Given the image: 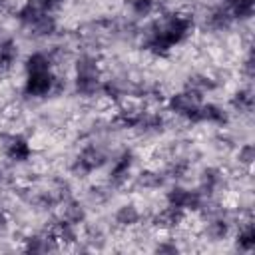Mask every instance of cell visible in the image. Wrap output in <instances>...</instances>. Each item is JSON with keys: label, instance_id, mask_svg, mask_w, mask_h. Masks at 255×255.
<instances>
[{"label": "cell", "instance_id": "20", "mask_svg": "<svg viewBox=\"0 0 255 255\" xmlns=\"http://www.w3.org/2000/svg\"><path fill=\"white\" fill-rule=\"evenodd\" d=\"M161 183H163V177L157 171H143L139 175V185H143V187L153 189V187H159Z\"/></svg>", "mask_w": 255, "mask_h": 255}, {"label": "cell", "instance_id": "24", "mask_svg": "<svg viewBox=\"0 0 255 255\" xmlns=\"http://www.w3.org/2000/svg\"><path fill=\"white\" fill-rule=\"evenodd\" d=\"M155 251H167V253H173V251H177V247H175V245H165V243H163V245H157Z\"/></svg>", "mask_w": 255, "mask_h": 255}, {"label": "cell", "instance_id": "21", "mask_svg": "<svg viewBox=\"0 0 255 255\" xmlns=\"http://www.w3.org/2000/svg\"><path fill=\"white\" fill-rule=\"evenodd\" d=\"M225 233H227V223L221 221V219L211 221V223L207 225V235H209L211 239H223Z\"/></svg>", "mask_w": 255, "mask_h": 255}, {"label": "cell", "instance_id": "2", "mask_svg": "<svg viewBox=\"0 0 255 255\" xmlns=\"http://www.w3.org/2000/svg\"><path fill=\"white\" fill-rule=\"evenodd\" d=\"M201 106V94L185 90L179 94H173L169 98V110L177 116H183L187 120H191V116L195 114V110Z\"/></svg>", "mask_w": 255, "mask_h": 255}, {"label": "cell", "instance_id": "15", "mask_svg": "<svg viewBox=\"0 0 255 255\" xmlns=\"http://www.w3.org/2000/svg\"><path fill=\"white\" fill-rule=\"evenodd\" d=\"M137 221H139V211H137L135 205H122L116 211V223L122 225V227H129Z\"/></svg>", "mask_w": 255, "mask_h": 255}, {"label": "cell", "instance_id": "23", "mask_svg": "<svg viewBox=\"0 0 255 255\" xmlns=\"http://www.w3.org/2000/svg\"><path fill=\"white\" fill-rule=\"evenodd\" d=\"M253 155H255V149H253L251 143H247V145H243V147L239 149V161L245 163V165H249V163L253 161Z\"/></svg>", "mask_w": 255, "mask_h": 255}, {"label": "cell", "instance_id": "7", "mask_svg": "<svg viewBox=\"0 0 255 255\" xmlns=\"http://www.w3.org/2000/svg\"><path fill=\"white\" fill-rule=\"evenodd\" d=\"M131 151H124L112 165V171H110V177H112V183L116 185H122L128 175H129V169H131Z\"/></svg>", "mask_w": 255, "mask_h": 255}, {"label": "cell", "instance_id": "3", "mask_svg": "<svg viewBox=\"0 0 255 255\" xmlns=\"http://www.w3.org/2000/svg\"><path fill=\"white\" fill-rule=\"evenodd\" d=\"M56 86V78L52 76V72H34L28 74L26 84H24V92L28 96H46L48 92H52Z\"/></svg>", "mask_w": 255, "mask_h": 255}, {"label": "cell", "instance_id": "5", "mask_svg": "<svg viewBox=\"0 0 255 255\" xmlns=\"http://www.w3.org/2000/svg\"><path fill=\"white\" fill-rule=\"evenodd\" d=\"M106 161V155L102 149H98L96 145H88L76 159V165H74V171L76 173H90L94 169H98L102 163Z\"/></svg>", "mask_w": 255, "mask_h": 255}, {"label": "cell", "instance_id": "19", "mask_svg": "<svg viewBox=\"0 0 255 255\" xmlns=\"http://www.w3.org/2000/svg\"><path fill=\"white\" fill-rule=\"evenodd\" d=\"M237 241H239V247L245 249V251H251L253 245H255V231L251 225H247L239 235H237Z\"/></svg>", "mask_w": 255, "mask_h": 255}, {"label": "cell", "instance_id": "10", "mask_svg": "<svg viewBox=\"0 0 255 255\" xmlns=\"http://www.w3.org/2000/svg\"><path fill=\"white\" fill-rule=\"evenodd\" d=\"M76 78H100V66L94 56H80L76 62Z\"/></svg>", "mask_w": 255, "mask_h": 255}, {"label": "cell", "instance_id": "14", "mask_svg": "<svg viewBox=\"0 0 255 255\" xmlns=\"http://www.w3.org/2000/svg\"><path fill=\"white\" fill-rule=\"evenodd\" d=\"M18 58V46L14 40L0 42V68H10Z\"/></svg>", "mask_w": 255, "mask_h": 255}, {"label": "cell", "instance_id": "1", "mask_svg": "<svg viewBox=\"0 0 255 255\" xmlns=\"http://www.w3.org/2000/svg\"><path fill=\"white\" fill-rule=\"evenodd\" d=\"M151 30L157 32L169 46H173V44H179L189 34V20L179 14H167L159 22H155Z\"/></svg>", "mask_w": 255, "mask_h": 255}, {"label": "cell", "instance_id": "16", "mask_svg": "<svg viewBox=\"0 0 255 255\" xmlns=\"http://www.w3.org/2000/svg\"><path fill=\"white\" fill-rule=\"evenodd\" d=\"M213 88H215V82L205 78V76H193V78H189V84H187V90L197 92V94H203V92L213 90Z\"/></svg>", "mask_w": 255, "mask_h": 255}, {"label": "cell", "instance_id": "4", "mask_svg": "<svg viewBox=\"0 0 255 255\" xmlns=\"http://www.w3.org/2000/svg\"><path fill=\"white\" fill-rule=\"evenodd\" d=\"M201 193L199 191H189L183 187H173L171 191H167V203L171 207H177L181 211L185 209H199L201 205Z\"/></svg>", "mask_w": 255, "mask_h": 255}, {"label": "cell", "instance_id": "13", "mask_svg": "<svg viewBox=\"0 0 255 255\" xmlns=\"http://www.w3.org/2000/svg\"><path fill=\"white\" fill-rule=\"evenodd\" d=\"M50 66H52L50 56H46L42 52H34L32 56L26 58V72L28 74H34V72H50Z\"/></svg>", "mask_w": 255, "mask_h": 255}, {"label": "cell", "instance_id": "6", "mask_svg": "<svg viewBox=\"0 0 255 255\" xmlns=\"http://www.w3.org/2000/svg\"><path fill=\"white\" fill-rule=\"evenodd\" d=\"M2 147H4V153L8 155V159H12V161H26L32 153L30 143L20 135H6Z\"/></svg>", "mask_w": 255, "mask_h": 255}, {"label": "cell", "instance_id": "11", "mask_svg": "<svg viewBox=\"0 0 255 255\" xmlns=\"http://www.w3.org/2000/svg\"><path fill=\"white\" fill-rule=\"evenodd\" d=\"M84 217H86V211L78 201H72V199L64 201V205H62V221H66L70 225H78V223L84 221Z\"/></svg>", "mask_w": 255, "mask_h": 255}, {"label": "cell", "instance_id": "25", "mask_svg": "<svg viewBox=\"0 0 255 255\" xmlns=\"http://www.w3.org/2000/svg\"><path fill=\"white\" fill-rule=\"evenodd\" d=\"M0 179H2V165H0Z\"/></svg>", "mask_w": 255, "mask_h": 255}, {"label": "cell", "instance_id": "17", "mask_svg": "<svg viewBox=\"0 0 255 255\" xmlns=\"http://www.w3.org/2000/svg\"><path fill=\"white\" fill-rule=\"evenodd\" d=\"M219 183H221V175H219L217 169H207L203 173V177H201V189L205 193H211Z\"/></svg>", "mask_w": 255, "mask_h": 255}, {"label": "cell", "instance_id": "22", "mask_svg": "<svg viewBox=\"0 0 255 255\" xmlns=\"http://www.w3.org/2000/svg\"><path fill=\"white\" fill-rule=\"evenodd\" d=\"M251 104H253L251 92H237L233 98V106L239 110H251Z\"/></svg>", "mask_w": 255, "mask_h": 255}, {"label": "cell", "instance_id": "12", "mask_svg": "<svg viewBox=\"0 0 255 255\" xmlns=\"http://www.w3.org/2000/svg\"><path fill=\"white\" fill-rule=\"evenodd\" d=\"M225 10L229 12L231 18L245 20L253 14V0H227Z\"/></svg>", "mask_w": 255, "mask_h": 255}, {"label": "cell", "instance_id": "8", "mask_svg": "<svg viewBox=\"0 0 255 255\" xmlns=\"http://www.w3.org/2000/svg\"><path fill=\"white\" fill-rule=\"evenodd\" d=\"M56 26H58V24H56V18L50 16V14H42V16H38L34 22L28 24L30 32H32L34 36H38V38L52 36V34L56 32Z\"/></svg>", "mask_w": 255, "mask_h": 255}, {"label": "cell", "instance_id": "18", "mask_svg": "<svg viewBox=\"0 0 255 255\" xmlns=\"http://www.w3.org/2000/svg\"><path fill=\"white\" fill-rule=\"evenodd\" d=\"M128 6L135 16H147L153 10V0H128Z\"/></svg>", "mask_w": 255, "mask_h": 255}, {"label": "cell", "instance_id": "9", "mask_svg": "<svg viewBox=\"0 0 255 255\" xmlns=\"http://www.w3.org/2000/svg\"><path fill=\"white\" fill-rule=\"evenodd\" d=\"M26 251L30 253H46L56 249V235H34L30 239H26Z\"/></svg>", "mask_w": 255, "mask_h": 255}]
</instances>
